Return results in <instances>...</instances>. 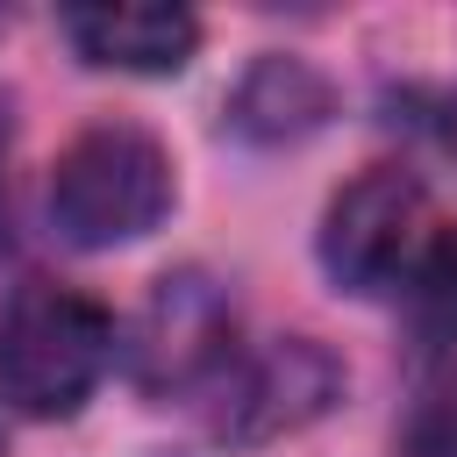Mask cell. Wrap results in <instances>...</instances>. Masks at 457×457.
Segmentation results:
<instances>
[{"mask_svg": "<svg viewBox=\"0 0 457 457\" xmlns=\"http://www.w3.org/2000/svg\"><path fill=\"white\" fill-rule=\"evenodd\" d=\"M64 43L93 64V71H136V79H171L193 64L200 50V21L186 7L164 0H93V7H64Z\"/></svg>", "mask_w": 457, "mask_h": 457, "instance_id": "obj_6", "label": "cell"}, {"mask_svg": "<svg viewBox=\"0 0 457 457\" xmlns=\"http://www.w3.org/2000/svg\"><path fill=\"white\" fill-rule=\"evenodd\" d=\"M328 121V79L307 57H257L228 93V129L243 143H300Z\"/></svg>", "mask_w": 457, "mask_h": 457, "instance_id": "obj_7", "label": "cell"}, {"mask_svg": "<svg viewBox=\"0 0 457 457\" xmlns=\"http://www.w3.org/2000/svg\"><path fill=\"white\" fill-rule=\"evenodd\" d=\"M428 250H436V214L421 179L400 164H364L321 214V271L343 293L414 286Z\"/></svg>", "mask_w": 457, "mask_h": 457, "instance_id": "obj_3", "label": "cell"}, {"mask_svg": "<svg viewBox=\"0 0 457 457\" xmlns=\"http://www.w3.org/2000/svg\"><path fill=\"white\" fill-rule=\"evenodd\" d=\"M0 457H7V443H0Z\"/></svg>", "mask_w": 457, "mask_h": 457, "instance_id": "obj_11", "label": "cell"}, {"mask_svg": "<svg viewBox=\"0 0 457 457\" xmlns=\"http://www.w3.org/2000/svg\"><path fill=\"white\" fill-rule=\"evenodd\" d=\"M7 164H14V100L0 93V243H7Z\"/></svg>", "mask_w": 457, "mask_h": 457, "instance_id": "obj_9", "label": "cell"}, {"mask_svg": "<svg viewBox=\"0 0 457 457\" xmlns=\"http://www.w3.org/2000/svg\"><path fill=\"white\" fill-rule=\"evenodd\" d=\"M443 150H450V157H457V93H450V100H443Z\"/></svg>", "mask_w": 457, "mask_h": 457, "instance_id": "obj_10", "label": "cell"}, {"mask_svg": "<svg viewBox=\"0 0 457 457\" xmlns=\"http://www.w3.org/2000/svg\"><path fill=\"white\" fill-rule=\"evenodd\" d=\"M121 336L114 314L71 286H21L0 307V400L29 421H64L107 378Z\"/></svg>", "mask_w": 457, "mask_h": 457, "instance_id": "obj_2", "label": "cell"}, {"mask_svg": "<svg viewBox=\"0 0 457 457\" xmlns=\"http://www.w3.org/2000/svg\"><path fill=\"white\" fill-rule=\"evenodd\" d=\"M179 200L171 150L136 121L79 129L50 164V221L71 250H121L143 243Z\"/></svg>", "mask_w": 457, "mask_h": 457, "instance_id": "obj_1", "label": "cell"}, {"mask_svg": "<svg viewBox=\"0 0 457 457\" xmlns=\"http://www.w3.org/2000/svg\"><path fill=\"white\" fill-rule=\"evenodd\" d=\"M228 343H236L228 293L207 271H164L143 293V307H136L114 357L129 364V378L143 393H186V386L228 371Z\"/></svg>", "mask_w": 457, "mask_h": 457, "instance_id": "obj_4", "label": "cell"}, {"mask_svg": "<svg viewBox=\"0 0 457 457\" xmlns=\"http://www.w3.org/2000/svg\"><path fill=\"white\" fill-rule=\"evenodd\" d=\"M393 457H457V386H436L407 407Z\"/></svg>", "mask_w": 457, "mask_h": 457, "instance_id": "obj_8", "label": "cell"}, {"mask_svg": "<svg viewBox=\"0 0 457 457\" xmlns=\"http://www.w3.org/2000/svg\"><path fill=\"white\" fill-rule=\"evenodd\" d=\"M336 400H343V364L314 336H278V343H264L221 371L214 436L236 450L278 443V436H300L307 421H321Z\"/></svg>", "mask_w": 457, "mask_h": 457, "instance_id": "obj_5", "label": "cell"}]
</instances>
